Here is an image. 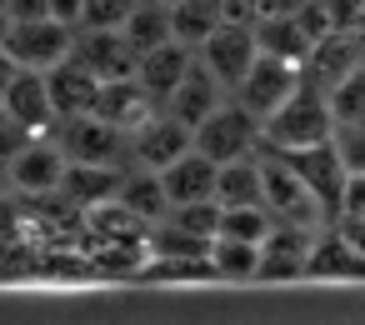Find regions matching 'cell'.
Here are the masks:
<instances>
[{
  "instance_id": "3",
  "label": "cell",
  "mask_w": 365,
  "mask_h": 325,
  "mask_svg": "<svg viewBox=\"0 0 365 325\" xmlns=\"http://www.w3.org/2000/svg\"><path fill=\"white\" fill-rule=\"evenodd\" d=\"M56 145L71 155V160H86V165H135L130 160V135L110 120H101L96 110H81V115H56Z\"/></svg>"
},
{
  "instance_id": "4",
  "label": "cell",
  "mask_w": 365,
  "mask_h": 325,
  "mask_svg": "<svg viewBox=\"0 0 365 325\" xmlns=\"http://www.w3.org/2000/svg\"><path fill=\"white\" fill-rule=\"evenodd\" d=\"M71 51H76V26H61L56 16L11 21L6 31V56L21 71H56L61 61H71Z\"/></svg>"
},
{
  "instance_id": "14",
  "label": "cell",
  "mask_w": 365,
  "mask_h": 325,
  "mask_svg": "<svg viewBox=\"0 0 365 325\" xmlns=\"http://www.w3.org/2000/svg\"><path fill=\"white\" fill-rule=\"evenodd\" d=\"M190 61H195V51H190L185 41H165V46L135 56V86H140L155 105H165L170 91L180 86V76L190 71Z\"/></svg>"
},
{
  "instance_id": "24",
  "label": "cell",
  "mask_w": 365,
  "mask_h": 325,
  "mask_svg": "<svg viewBox=\"0 0 365 325\" xmlns=\"http://www.w3.org/2000/svg\"><path fill=\"white\" fill-rule=\"evenodd\" d=\"M120 175H125V170H115V165H86V160H71L61 190H66L71 200H81V205H101V200H115Z\"/></svg>"
},
{
  "instance_id": "16",
  "label": "cell",
  "mask_w": 365,
  "mask_h": 325,
  "mask_svg": "<svg viewBox=\"0 0 365 325\" xmlns=\"http://www.w3.org/2000/svg\"><path fill=\"white\" fill-rule=\"evenodd\" d=\"M310 230L295 225H270V235L260 240V270L255 280H285V275H305L310 265Z\"/></svg>"
},
{
  "instance_id": "10",
  "label": "cell",
  "mask_w": 365,
  "mask_h": 325,
  "mask_svg": "<svg viewBox=\"0 0 365 325\" xmlns=\"http://www.w3.org/2000/svg\"><path fill=\"white\" fill-rule=\"evenodd\" d=\"M195 145V130L185 120H175L170 110H150L135 130H130V160L145 170H165L175 155H185Z\"/></svg>"
},
{
  "instance_id": "30",
  "label": "cell",
  "mask_w": 365,
  "mask_h": 325,
  "mask_svg": "<svg viewBox=\"0 0 365 325\" xmlns=\"http://www.w3.org/2000/svg\"><path fill=\"white\" fill-rule=\"evenodd\" d=\"M170 225H180V230H190V235H215L220 230V200L210 195V200H185V205H170V215H165Z\"/></svg>"
},
{
  "instance_id": "38",
  "label": "cell",
  "mask_w": 365,
  "mask_h": 325,
  "mask_svg": "<svg viewBox=\"0 0 365 325\" xmlns=\"http://www.w3.org/2000/svg\"><path fill=\"white\" fill-rule=\"evenodd\" d=\"M6 31H11V16H6V11H0V46H6Z\"/></svg>"
},
{
  "instance_id": "18",
  "label": "cell",
  "mask_w": 365,
  "mask_h": 325,
  "mask_svg": "<svg viewBox=\"0 0 365 325\" xmlns=\"http://www.w3.org/2000/svg\"><path fill=\"white\" fill-rule=\"evenodd\" d=\"M115 200L130 210L135 225H155V220L170 215V195H165V185H160V170H145V165H130V170L120 175Z\"/></svg>"
},
{
  "instance_id": "28",
  "label": "cell",
  "mask_w": 365,
  "mask_h": 325,
  "mask_svg": "<svg viewBox=\"0 0 365 325\" xmlns=\"http://www.w3.org/2000/svg\"><path fill=\"white\" fill-rule=\"evenodd\" d=\"M270 210L265 205H220V230L215 235H230V240H250V245H260L265 235H270Z\"/></svg>"
},
{
  "instance_id": "7",
  "label": "cell",
  "mask_w": 365,
  "mask_h": 325,
  "mask_svg": "<svg viewBox=\"0 0 365 325\" xmlns=\"http://www.w3.org/2000/svg\"><path fill=\"white\" fill-rule=\"evenodd\" d=\"M66 165H71V155L56 145V135L51 140L26 135L6 160V185H16L21 195H56L61 180H66Z\"/></svg>"
},
{
  "instance_id": "34",
  "label": "cell",
  "mask_w": 365,
  "mask_h": 325,
  "mask_svg": "<svg viewBox=\"0 0 365 325\" xmlns=\"http://www.w3.org/2000/svg\"><path fill=\"white\" fill-rule=\"evenodd\" d=\"M46 16H56L61 26H81L86 21V0H46Z\"/></svg>"
},
{
  "instance_id": "21",
  "label": "cell",
  "mask_w": 365,
  "mask_h": 325,
  "mask_svg": "<svg viewBox=\"0 0 365 325\" xmlns=\"http://www.w3.org/2000/svg\"><path fill=\"white\" fill-rule=\"evenodd\" d=\"M255 46L265 51V56H280V61H290V66H305V56H310V36H305V26L295 21V16H260L255 21Z\"/></svg>"
},
{
  "instance_id": "35",
  "label": "cell",
  "mask_w": 365,
  "mask_h": 325,
  "mask_svg": "<svg viewBox=\"0 0 365 325\" xmlns=\"http://www.w3.org/2000/svg\"><path fill=\"white\" fill-rule=\"evenodd\" d=\"M305 0H255V21L260 16H295Z\"/></svg>"
},
{
  "instance_id": "23",
  "label": "cell",
  "mask_w": 365,
  "mask_h": 325,
  "mask_svg": "<svg viewBox=\"0 0 365 325\" xmlns=\"http://www.w3.org/2000/svg\"><path fill=\"white\" fill-rule=\"evenodd\" d=\"M260 155H240V160H225L215 165V200L220 205H265L260 200Z\"/></svg>"
},
{
  "instance_id": "33",
  "label": "cell",
  "mask_w": 365,
  "mask_h": 325,
  "mask_svg": "<svg viewBox=\"0 0 365 325\" xmlns=\"http://www.w3.org/2000/svg\"><path fill=\"white\" fill-rule=\"evenodd\" d=\"M340 215H365V170H350V175H345Z\"/></svg>"
},
{
  "instance_id": "40",
  "label": "cell",
  "mask_w": 365,
  "mask_h": 325,
  "mask_svg": "<svg viewBox=\"0 0 365 325\" xmlns=\"http://www.w3.org/2000/svg\"><path fill=\"white\" fill-rule=\"evenodd\" d=\"M0 180H6V165H0Z\"/></svg>"
},
{
  "instance_id": "37",
  "label": "cell",
  "mask_w": 365,
  "mask_h": 325,
  "mask_svg": "<svg viewBox=\"0 0 365 325\" xmlns=\"http://www.w3.org/2000/svg\"><path fill=\"white\" fill-rule=\"evenodd\" d=\"M16 71H21V66H16V61L6 56V46H0V91H6V86L16 81Z\"/></svg>"
},
{
  "instance_id": "2",
  "label": "cell",
  "mask_w": 365,
  "mask_h": 325,
  "mask_svg": "<svg viewBox=\"0 0 365 325\" xmlns=\"http://www.w3.org/2000/svg\"><path fill=\"white\" fill-rule=\"evenodd\" d=\"M335 120H330V105H325V91L315 86H295V96L285 105H275L265 120H260V140L275 145V150H300V145H320L330 140Z\"/></svg>"
},
{
  "instance_id": "9",
  "label": "cell",
  "mask_w": 365,
  "mask_h": 325,
  "mask_svg": "<svg viewBox=\"0 0 365 325\" xmlns=\"http://www.w3.org/2000/svg\"><path fill=\"white\" fill-rule=\"evenodd\" d=\"M0 115H6L21 135H41L56 125V100L46 71H16V81L0 91Z\"/></svg>"
},
{
  "instance_id": "15",
  "label": "cell",
  "mask_w": 365,
  "mask_h": 325,
  "mask_svg": "<svg viewBox=\"0 0 365 325\" xmlns=\"http://www.w3.org/2000/svg\"><path fill=\"white\" fill-rule=\"evenodd\" d=\"M225 96H230V91H225V86H220V81H215L200 61H190V71L180 76V86L170 91V100H165L160 110H170L175 120H185V125L195 130V125H200V120H205V115L225 100Z\"/></svg>"
},
{
  "instance_id": "25",
  "label": "cell",
  "mask_w": 365,
  "mask_h": 325,
  "mask_svg": "<svg viewBox=\"0 0 365 325\" xmlns=\"http://www.w3.org/2000/svg\"><path fill=\"white\" fill-rule=\"evenodd\" d=\"M205 265H210L215 275H225V280H255V270H260V245L230 240V235H210Z\"/></svg>"
},
{
  "instance_id": "8",
  "label": "cell",
  "mask_w": 365,
  "mask_h": 325,
  "mask_svg": "<svg viewBox=\"0 0 365 325\" xmlns=\"http://www.w3.org/2000/svg\"><path fill=\"white\" fill-rule=\"evenodd\" d=\"M295 86H300V66H290V61H280V56H255V66L245 71V81L230 91L255 120H265L275 105H285L290 96H295Z\"/></svg>"
},
{
  "instance_id": "32",
  "label": "cell",
  "mask_w": 365,
  "mask_h": 325,
  "mask_svg": "<svg viewBox=\"0 0 365 325\" xmlns=\"http://www.w3.org/2000/svg\"><path fill=\"white\" fill-rule=\"evenodd\" d=\"M135 0H86V21L81 26H120L130 16Z\"/></svg>"
},
{
  "instance_id": "39",
  "label": "cell",
  "mask_w": 365,
  "mask_h": 325,
  "mask_svg": "<svg viewBox=\"0 0 365 325\" xmlns=\"http://www.w3.org/2000/svg\"><path fill=\"white\" fill-rule=\"evenodd\" d=\"M0 11H6V0H0ZM6 16H11V11H6Z\"/></svg>"
},
{
  "instance_id": "36",
  "label": "cell",
  "mask_w": 365,
  "mask_h": 325,
  "mask_svg": "<svg viewBox=\"0 0 365 325\" xmlns=\"http://www.w3.org/2000/svg\"><path fill=\"white\" fill-rule=\"evenodd\" d=\"M6 11H11V21H36V16H46V0H6Z\"/></svg>"
},
{
  "instance_id": "26",
  "label": "cell",
  "mask_w": 365,
  "mask_h": 325,
  "mask_svg": "<svg viewBox=\"0 0 365 325\" xmlns=\"http://www.w3.org/2000/svg\"><path fill=\"white\" fill-rule=\"evenodd\" d=\"M220 26V0H175L170 6V31L175 41H185L190 51Z\"/></svg>"
},
{
  "instance_id": "1",
  "label": "cell",
  "mask_w": 365,
  "mask_h": 325,
  "mask_svg": "<svg viewBox=\"0 0 365 325\" xmlns=\"http://www.w3.org/2000/svg\"><path fill=\"white\" fill-rule=\"evenodd\" d=\"M255 155H260V200H265V210H270V220L275 225H295V230H325L330 225V210L320 205V195L290 170V160L280 155V150H270L265 140L255 145Z\"/></svg>"
},
{
  "instance_id": "11",
  "label": "cell",
  "mask_w": 365,
  "mask_h": 325,
  "mask_svg": "<svg viewBox=\"0 0 365 325\" xmlns=\"http://www.w3.org/2000/svg\"><path fill=\"white\" fill-rule=\"evenodd\" d=\"M275 150V145H270ZM285 160H290V170L320 195V205L330 210V220L340 215V195H345V160H340V150L330 145V140H320V145H300V150H280Z\"/></svg>"
},
{
  "instance_id": "19",
  "label": "cell",
  "mask_w": 365,
  "mask_h": 325,
  "mask_svg": "<svg viewBox=\"0 0 365 325\" xmlns=\"http://www.w3.org/2000/svg\"><path fill=\"white\" fill-rule=\"evenodd\" d=\"M160 185L170 195V205H185V200H210L215 195V160L200 155L195 145L185 155H175L165 170H160Z\"/></svg>"
},
{
  "instance_id": "29",
  "label": "cell",
  "mask_w": 365,
  "mask_h": 325,
  "mask_svg": "<svg viewBox=\"0 0 365 325\" xmlns=\"http://www.w3.org/2000/svg\"><path fill=\"white\" fill-rule=\"evenodd\" d=\"M325 105H330V120H335V125H345V120H360V115H365V61L325 91Z\"/></svg>"
},
{
  "instance_id": "41",
  "label": "cell",
  "mask_w": 365,
  "mask_h": 325,
  "mask_svg": "<svg viewBox=\"0 0 365 325\" xmlns=\"http://www.w3.org/2000/svg\"><path fill=\"white\" fill-rule=\"evenodd\" d=\"M160 6H175V0H160Z\"/></svg>"
},
{
  "instance_id": "31",
  "label": "cell",
  "mask_w": 365,
  "mask_h": 325,
  "mask_svg": "<svg viewBox=\"0 0 365 325\" xmlns=\"http://www.w3.org/2000/svg\"><path fill=\"white\" fill-rule=\"evenodd\" d=\"M330 145L340 150L345 170H365V125H360V120L335 125V130H330Z\"/></svg>"
},
{
  "instance_id": "12",
  "label": "cell",
  "mask_w": 365,
  "mask_h": 325,
  "mask_svg": "<svg viewBox=\"0 0 365 325\" xmlns=\"http://www.w3.org/2000/svg\"><path fill=\"white\" fill-rule=\"evenodd\" d=\"M86 71H96L101 81H120L135 76V51L120 36V26H76V51H71Z\"/></svg>"
},
{
  "instance_id": "13",
  "label": "cell",
  "mask_w": 365,
  "mask_h": 325,
  "mask_svg": "<svg viewBox=\"0 0 365 325\" xmlns=\"http://www.w3.org/2000/svg\"><path fill=\"white\" fill-rule=\"evenodd\" d=\"M360 61H365V51H360L355 31H330V36H320V41L310 46V56H305V66H300V81L315 86V91H330V86H335L340 76H350Z\"/></svg>"
},
{
  "instance_id": "17",
  "label": "cell",
  "mask_w": 365,
  "mask_h": 325,
  "mask_svg": "<svg viewBox=\"0 0 365 325\" xmlns=\"http://www.w3.org/2000/svg\"><path fill=\"white\" fill-rule=\"evenodd\" d=\"M101 120H110V125H120L125 135L150 115V110H160L140 86H135V76H120V81H101V91H96V105H91Z\"/></svg>"
},
{
  "instance_id": "27",
  "label": "cell",
  "mask_w": 365,
  "mask_h": 325,
  "mask_svg": "<svg viewBox=\"0 0 365 325\" xmlns=\"http://www.w3.org/2000/svg\"><path fill=\"white\" fill-rule=\"evenodd\" d=\"M150 250H155L160 260H205L210 240H205V235H190V230H180V225H170V220H155V225H150Z\"/></svg>"
},
{
  "instance_id": "5",
  "label": "cell",
  "mask_w": 365,
  "mask_h": 325,
  "mask_svg": "<svg viewBox=\"0 0 365 325\" xmlns=\"http://www.w3.org/2000/svg\"><path fill=\"white\" fill-rule=\"evenodd\" d=\"M255 145H260V120H255L235 96H225V100L195 125V150L210 155L215 165L240 160V155H250Z\"/></svg>"
},
{
  "instance_id": "42",
  "label": "cell",
  "mask_w": 365,
  "mask_h": 325,
  "mask_svg": "<svg viewBox=\"0 0 365 325\" xmlns=\"http://www.w3.org/2000/svg\"><path fill=\"white\" fill-rule=\"evenodd\" d=\"M360 125H365V115H360Z\"/></svg>"
},
{
  "instance_id": "20",
  "label": "cell",
  "mask_w": 365,
  "mask_h": 325,
  "mask_svg": "<svg viewBox=\"0 0 365 325\" xmlns=\"http://www.w3.org/2000/svg\"><path fill=\"white\" fill-rule=\"evenodd\" d=\"M46 81H51L56 115H81V110H91V105H96L101 76H96V71H86L76 56H71V61H61L56 71H46Z\"/></svg>"
},
{
  "instance_id": "6",
  "label": "cell",
  "mask_w": 365,
  "mask_h": 325,
  "mask_svg": "<svg viewBox=\"0 0 365 325\" xmlns=\"http://www.w3.org/2000/svg\"><path fill=\"white\" fill-rule=\"evenodd\" d=\"M255 56H260V46H255V21H220V26L195 46V61H200L225 91H235V86L245 81V71L255 66Z\"/></svg>"
},
{
  "instance_id": "22",
  "label": "cell",
  "mask_w": 365,
  "mask_h": 325,
  "mask_svg": "<svg viewBox=\"0 0 365 325\" xmlns=\"http://www.w3.org/2000/svg\"><path fill=\"white\" fill-rule=\"evenodd\" d=\"M120 36L130 41L135 56H145V51L165 46V41H175V31H170V6H160V0H135L130 16L120 21Z\"/></svg>"
}]
</instances>
